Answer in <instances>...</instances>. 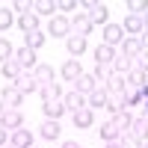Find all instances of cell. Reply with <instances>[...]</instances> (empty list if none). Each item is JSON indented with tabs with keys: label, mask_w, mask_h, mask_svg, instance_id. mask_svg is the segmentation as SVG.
Wrapping results in <instances>:
<instances>
[{
	"label": "cell",
	"mask_w": 148,
	"mask_h": 148,
	"mask_svg": "<svg viewBox=\"0 0 148 148\" xmlns=\"http://www.w3.org/2000/svg\"><path fill=\"white\" fill-rule=\"evenodd\" d=\"M83 9H86V18L92 21V27H95V24H104V27H107L110 9H107L104 3H95V0H83Z\"/></svg>",
	"instance_id": "cell-1"
},
{
	"label": "cell",
	"mask_w": 148,
	"mask_h": 148,
	"mask_svg": "<svg viewBox=\"0 0 148 148\" xmlns=\"http://www.w3.org/2000/svg\"><path fill=\"white\" fill-rule=\"evenodd\" d=\"M47 33L56 36V39H68V36H71V21L65 15H53L51 24H47Z\"/></svg>",
	"instance_id": "cell-2"
},
{
	"label": "cell",
	"mask_w": 148,
	"mask_h": 148,
	"mask_svg": "<svg viewBox=\"0 0 148 148\" xmlns=\"http://www.w3.org/2000/svg\"><path fill=\"white\" fill-rule=\"evenodd\" d=\"M21 125H24V116H21V110H6L3 116H0V127H6V130H21Z\"/></svg>",
	"instance_id": "cell-3"
},
{
	"label": "cell",
	"mask_w": 148,
	"mask_h": 148,
	"mask_svg": "<svg viewBox=\"0 0 148 148\" xmlns=\"http://www.w3.org/2000/svg\"><path fill=\"white\" fill-rule=\"evenodd\" d=\"M15 89L21 92V95H30V92H39V83H36V77H33V71H21V77L12 83Z\"/></svg>",
	"instance_id": "cell-4"
},
{
	"label": "cell",
	"mask_w": 148,
	"mask_h": 148,
	"mask_svg": "<svg viewBox=\"0 0 148 148\" xmlns=\"http://www.w3.org/2000/svg\"><path fill=\"white\" fill-rule=\"evenodd\" d=\"M15 59H18V65H21L24 71H36V65H39V62H36V51H30L27 45L15 51Z\"/></svg>",
	"instance_id": "cell-5"
},
{
	"label": "cell",
	"mask_w": 148,
	"mask_h": 148,
	"mask_svg": "<svg viewBox=\"0 0 148 148\" xmlns=\"http://www.w3.org/2000/svg\"><path fill=\"white\" fill-rule=\"evenodd\" d=\"M62 107L68 110V113H77V110H83V107H86V95H80L77 89L65 92V95H62Z\"/></svg>",
	"instance_id": "cell-6"
},
{
	"label": "cell",
	"mask_w": 148,
	"mask_h": 148,
	"mask_svg": "<svg viewBox=\"0 0 148 148\" xmlns=\"http://www.w3.org/2000/svg\"><path fill=\"white\" fill-rule=\"evenodd\" d=\"M127 133H133L139 142H145V139H148V116H145V113L136 116V119L130 121V130H127Z\"/></svg>",
	"instance_id": "cell-7"
},
{
	"label": "cell",
	"mask_w": 148,
	"mask_h": 148,
	"mask_svg": "<svg viewBox=\"0 0 148 148\" xmlns=\"http://www.w3.org/2000/svg\"><path fill=\"white\" fill-rule=\"evenodd\" d=\"M119 42H125V33H121V24H107V27H104V45L116 47Z\"/></svg>",
	"instance_id": "cell-8"
},
{
	"label": "cell",
	"mask_w": 148,
	"mask_h": 148,
	"mask_svg": "<svg viewBox=\"0 0 148 148\" xmlns=\"http://www.w3.org/2000/svg\"><path fill=\"white\" fill-rule=\"evenodd\" d=\"M89 33H92V21L86 18V15H74V21H71V36H80V39H86Z\"/></svg>",
	"instance_id": "cell-9"
},
{
	"label": "cell",
	"mask_w": 148,
	"mask_h": 148,
	"mask_svg": "<svg viewBox=\"0 0 148 148\" xmlns=\"http://www.w3.org/2000/svg\"><path fill=\"white\" fill-rule=\"evenodd\" d=\"M113 59H116V47H110L104 42L95 47V62L98 65H113Z\"/></svg>",
	"instance_id": "cell-10"
},
{
	"label": "cell",
	"mask_w": 148,
	"mask_h": 148,
	"mask_svg": "<svg viewBox=\"0 0 148 148\" xmlns=\"http://www.w3.org/2000/svg\"><path fill=\"white\" fill-rule=\"evenodd\" d=\"M39 95H42V101L47 104V101H62V86L59 83H47V86H39Z\"/></svg>",
	"instance_id": "cell-11"
},
{
	"label": "cell",
	"mask_w": 148,
	"mask_h": 148,
	"mask_svg": "<svg viewBox=\"0 0 148 148\" xmlns=\"http://www.w3.org/2000/svg\"><path fill=\"white\" fill-rule=\"evenodd\" d=\"M74 89H77L80 95H89V92H95V89H98V80L92 77V74H86V71H83L80 77L74 80Z\"/></svg>",
	"instance_id": "cell-12"
},
{
	"label": "cell",
	"mask_w": 148,
	"mask_h": 148,
	"mask_svg": "<svg viewBox=\"0 0 148 148\" xmlns=\"http://www.w3.org/2000/svg\"><path fill=\"white\" fill-rule=\"evenodd\" d=\"M0 98H3V104H6V110H18L21 107V101H24V95L15 89V86H9V89H3L0 92Z\"/></svg>",
	"instance_id": "cell-13"
},
{
	"label": "cell",
	"mask_w": 148,
	"mask_h": 148,
	"mask_svg": "<svg viewBox=\"0 0 148 148\" xmlns=\"http://www.w3.org/2000/svg\"><path fill=\"white\" fill-rule=\"evenodd\" d=\"M107 89H95V92H89L86 95V107L89 110H101V107H107Z\"/></svg>",
	"instance_id": "cell-14"
},
{
	"label": "cell",
	"mask_w": 148,
	"mask_h": 148,
	"mask_svg": "<svg viewBox=\"0 0 148 148\" xmlns=\"http://www.w3.org/2000/svg\"><path fill=\"white\" fill-rule=\"evenodd\" d=\"M107 95H125V89H127V83H125V74H113V77L107 80Z\"/></svg>",
	"instance_id": "cell-15"
},
{
	"label": "cell",
	"mask_w": 148,
	"mask_h": 148,
	"mask_svg": "<svg viewBox=\"0 0 148 148\" xmlns=\"http://www.w3.org/2000/svg\"><path fill=\"white\" fill-rule=\"evenodd\" d=\"M139 53H142V45H139V39H125V42H121V56H127L130 62H133V59H136Z\"/></svg>",
	"instance_id": "cell-16"
},
{
	"label": "cell",
	"mask_w": 148,
	"mask_h": 148,
	"mask_svg": "<svg viewBox=\"0 0 148 148\" xmlns=\"http://www.w3.org/2000/svg\"><path fill=\"white\" fill-rule=\"evenodd\" d=\"M53 9H56V0H36L33 3V12L39 18H53Z\"/></svg>",
	"instance_id": "cell-17"
},
{
	"label": "cell",
	"mask_w": 148,
	"mask_h": 148,
	"mask_svg": "<svg viewBox=\"0 0 148 148\" xmlns=\"http://www.w3.org/2000/svg\"><path fill=\"white\" fill-rule=\"evenodd\" d=\"M71 116H74V125L77 127H92L95 125V113L89 107H83V110H77V113H71Z\"/></svg>",
	"instance_id": "cell-18"
},
{
	"label": "cell",
	"mask_w": 148,
	"mask_h": 148,
	"mask_svg": "<svg viewBox=\"0 0 148 148\" xmlns=\"http://www.w3.org/2000/svg\"><path fill=\"white\" fill-rule=\"evenodd\" d=\"M18 27L24 30V33H33V30H39V15L36 12H27V15H18Z\"/></svg>",
	"instance_id": "cell-19"
},
{
	"label": "cell",
	"mask_w": 148,
	"mask_h": 148,
	"mask_svg": "<svg viewBox=\"0 0 148 148\" xmlns=\"http://www.w3.org/2000/svg\"><path fill=\"white\" fill-rule=\"evenodd\" d=\"M33 77H36V83H39V86H47V83H56V80H53V68H51V65H36Z\"/></svg>",
	"instance_id": "cell-20"
},
{
	"label": "cell",
	"mask_w": 148,
	"mask_h": 148,
	"mask_svg": "<svg viewBox=\"0 0 148 148\" xmlns=\"http://www.w3.org/2000/svg\"><path fill=\"white\" fill-rule=\"evenodd\" d=\"M12 145H15V148H33V133L27 127L15 130V133H12Z\"/></svg>",
	"instance_id": "cell-21"
},
{
	"label": "cell",
	"mask_w": 148,
	"mask_h": 148,
	"mask_svg": "<svg viewBox=\"0 0 148 148\" xmlns=\"http://www.w3.org/2000/svg\"><path fill=\"white\" fill-rule=\"evenodd\" d=\"M0 71H3V77H9L12 83H15V80L21 77V71H24V68L18 65V59H15V56H12V59H9V62H3V65H0Z\"/></svg>",
	"instance_id": "cell-22"
},
{
	"label": "cell",
	"mask_w": 148,
	"mask_h": 148,
	"mask_svg": "<svg viewBox=\"0 0 148 148\" xmlns=\"http://www.w3.org/2000/svg\"><path fill=\"white\" fill-rule=\"evenodd\" d=\"M45 39H47V36H45L42 30H33V33H24V42H27V47H30V51H39V47L45 45Z\"/></svg>",
	"instance_id": "cell-23"
},
{
	"label": "cell",
	"mask_w": 148,
	"mask_h": 148,
	"mask_svg": "<svg viewBox=\"0 0 148 148\" xmlns=\"http://www.w3.org/2000/svg\"><path fill=\"white\" fill-rule=\"evenodd\" d=\"M42 113L47 116V119H59V116H62L65 113V107H62V101H47V104H42Z\"/></svg>",
	"instance_id": "cell-24"
},
{
	"label": "cell",
	"mask_w": 148,
	"mask_h": 148,
	"mask_svg": "<svg viewBox=\"0 0 148 148\" xmlns=\"http://www.w3.org/2000/svg\"><path fill=\"white\" fill-rule=\"evenodd\" d=\"M65 47H68L71 56H80V53L86 51V39H80V36H68V39H65Z\"/></svg>",
	"instance_id": "cell-25"
},
{
	"label": "cell",
	"mask_w": 148,
	"mask_h": 148,
	"mask_svg": "<svg viewBox=\"0 0 148 148\" xmlns=\"http://www.w3.org/2000/svg\"><path fill=\"white\" fill-rule=\"evenodd\" d=\"M80 74H83V68H80L77 59H68V62L62 65V80H77Z\"/></svg>",
	"instance_id": "cell-26"
},
{
	"label": "cell",
	"mask_w": 148,
	"mask_h": 148,
	"mask_svg": "<svg viewBox=\"0 0 148 148\" xmlns=\"http://www.w3.org/2000/svg\"><path fill=\"white\" fill-rule=\"evenodd\" d=\"M125 83H127V86H136V89H142V86L148 83V77H145L139 68H130V71L125 74Z\"/></svg>",
	"instance_id": "cell-27"
},
{
	"label": "cell",
	"mask_w": 148,
	"mask_h": 148,
	"mask_svg": "<svg viewBox=\"0 0 148 148\" xmlns=\"http://www.w3.org/2000/svg\"><path fill=\"white\" fill-rule=\"evenodd\" d=\"M110 121H113V125H116V130H119V133H127V130H130V121H133V116H130L127 110H125V113H119V116H113Z\"/></svg>",
	"instance_id": "cell-28"
},
{
	"label": "cell",
	"mask_w": 148,
	"mask_h": 148,
	"mask_svg": "<svg viewBox=\"0 0 148 148\" xmlns=\"http://www.w3.org/2000/svg\"><path fill=\"white\" fill-rule=\"evenodd\" d=\"M39 133H42L45 139H59V121H53V119H47L45 125H42V130H39Z\"/></svg>",
	"instance_id": "cell-29"
},
{
	"label": "cell",
	"mask_w": 148,
	"mask_h": 148,
	"mask_svg": "<svg viewBox=\"0 0 148 148\" xmlns=\"http://www.w3.org/2000/svg\"><path fill=\"white\" fill-rule=\"evenodd\" d=\"M121 30H125V33H142V30H145V27H142V18H139V15H127L125 24H121Z\"/></svg>",
	"instance_id": "cell-30"
},
{
	"label": "cell",
	"mask_w": 148,
	"mask_h": 148,
	"mask_svg": "<svg viewBox=\"0 0 148 148\" xmlns=\"http://www.w3.org/2000/svg\"><path fill=\"white\" fill-rule=\"evenodd\" d=\"M107 110H110V113H113V116H119V113H125V98H121V95H110L107 98Z\"/></svg>",
	"instance_id": "cell-31"
},
{
	"label": "cell",
	"mask_w": 148,
	"mask_h": 148,
	"mask_svg": "<svg viewBox=\"0 0 148 148\" xmlns=\"http://www.w3.org/2000/svg\"><path fill=\"white\" fill-rule=\"evenodd\" d=\"M121 98H125V107H133V104H142V92L136 89V86H127V89H125V95H121Z\"/></svg>",
	"instance_id": "cell-32"
},
{
	"label": "cell",
	"mask_w": 148,
	"mask_h": 148,
	"mask_svg": "<svg viewBox=\"0 0 148 148\" xmlns=\"http://www.w3.org/2000/svg\"><path fill=\"white\" fill-rule=\"evenodd\" d=\"M113 68H116V74H127L130 68H133V62L127 56H121V53H116V59H113Z\"/></svg>",
	"instance_id": "cell-33"
},
{
	"label": "cell",
	"mask_w": 148,
	"mask_h": 148,
	"mask_svg": "<svg viewBox=\"0 0 148 148\" xmlns=\"http://www.w3.org/2000/svg\"><path fill=\"white\" fill-rule=\"evenodd\" d=\"M101 136H104L107 142H113V139H121V133L116 130L113 121H104V125H101Z\"/></svg>",
	"instance_id": "cell-34"
},
{
	"label": "cell",
	"mask_w": 148,
	"mask_h": 148,
	"mask_svg": "<svg viewBox=\"0 0 148 148\" xmlns=\"http://www.w3.org/2000/svg\"><path fill=\"white\" fill-rule=\"evenodd\" d=\"M127 9H130V15H145L148 12V0H127Z\"/></svg>",
	"instance_id": "cell-35"
},
{
	"label": "cell",
	"mask_w": 148,
	"mask_h": 148,
	"mask_svg": "<svg viewBox=\"0 0 148 148\" xmlns=\"http://www.w3.org/2000/svg\"><path fill=\"white\" fill-rule=\"evenodd\" d=\"M113 74H116V68H113V65H95V74H92V77H95V80H104V83H107L110 77H113Z\"/></svg>",
	"instance_id": "cell-36"
},
{
	"label": "cell",
	"mask_w": 148,
	"mask_h": 148,
	"mask_svg": "<svg viewBox=\"0 0 148 148\" xmlns=\"http://www.w3.org/2000/svg\"><path fill=\"white\" fill-rule=\"evenodd\" d=\"M12 56H15V47H12L6 39H0V65H3V62H9Z\"/></svg>",
	"instance_id": "cell-37"
},
{
	"label": "cell",
	"mask_w": 148,
	"mask_h": 148,
	"mask_svg": "<svg viewBox=\"0 0 148 148\" xmlns=\"http://www.w3.org/2000/svg\"><path fill=\"white\" fill-rule=\"evenodd\" d=\"M12 24H15V15H12V9H0V30H9Z\"/></svg>",
	"instance_id": "cell-38"
},
{
	"label": "cell",
	"mask_w": 148,
	"mask_h": 148,
	"mask_svg": "<svg viewBox=\"0 0 148 148\" xmlns=\"http://www.w3.org/2000/svg\"><path fill=\"white\" fill-rule=\"evenodd\" d=\"M133 68H139L142 74H148V51H142L136 59H133Z\"/></svg>",
	"instance_id": "cell-39"
},
{
	"label": "cell",
	"mask_w": 148,
	"mask_h": 148,
	"mask_svg": "<svg viewBox=\"0 0 148 148\" xmlns=\"http://www.w3.org/2000/svg\"><path fill=\"white\" fill-rule=\"evenodd\" d=\"M121 145L125 148H142V142L133 136V133H121Z\"/></svg>",
	"instance_id": "cell-40"
},
{
	"label": "cell",
	"mask_w": 148,
	"mask_h": 148,
	"mask_svg": "<svg viewBox=\"0 0 148 148\" xmlns=\"http://www.w3.org/2000/svg\"><path fill=\"white\" fill-rule=\"evenodd\" d=\"M12 9L21 12V15H27V12H33V3H30V0H15V3H12Z\"/></svg>",
	"instance_id": "cell-41"
},
{
	"label": "cell",
	"mask_w": 148,
	"mask_h": 148,
	"mask_svg": "<svg viewBox=\"0 0 148 148\" xmlns=\"http://www.w3.org/2000/svg\"><path fill=\"white\" fill-rule=\"evenodd\" d=\"M56 9H62V12H71V9H77V3H74V0H56Z\"/></svg>",
	"instance_id": "cell-42"
},
{
	"label": "cell",
	"mask_w": 148,
	"mask_h": 148,
	"mask_svg": "<svg viewBox=\"0 0 148 148\" xmlns=\"http://www.w3.org/2000/svg\"><path fill=\"white\" fill-rule=\"evenodd\" d=\"M139 45H142V51H148V30L139 33Z\"/></svg>",
	"instance_id": "cell-43"
},
{
	"label": "cell",
	"mask_w": 148,
	"mask_h": 148,
	"mask_svg": "<svg viewBox=\"0 0 148 148\" xmlns=\"http://www.w3.org/2000/svg\"><path fill=\"white\" fill-rule=\"evenodd\" d=\"M9 145V136H6V127H0V148Z\"/></svg>",
	"instance_id": "cell-44"
},
{
	"label": "cell",
	"mask_w": 148,
	"mask_h": 148,
	"mask_svg": "<svg viewBox=\"0 0 148 148\" xmlns=\"http://www.w3.org/2000/svg\"><path fill=\"white\" fill-rule=\"evenodd\" d=\"M104 148H125V145H121V139H113V142H107Z\"/></svg>",
	"instance_id": "cell-45"
},
{
	"label": "cell",
	"mask_w": 148,
	"mask_h": 148,
	"mask_svg": "<svg viewBox=\"0 0 148 148\" xmlns=\"http://www.w3.org/2000/svg\"><path fill=\"white\" fill-rule=\"evenodd\" d=\"M139 92H142V101H148V83L142 86V89H139Z\"/></svg>",
	"instance_id": "cell-46"
},
{
	"label": "cell",
	"mask_w": 148,
	"mask_h": 148,
	"mask_svg": "<svg viewBox=\"0 0 148 148\" xmlns=\"http://www.w3.org/2000/svg\"><path fill=\"white\" fill-rule=\"evenodd\" d=\"M62 148H80L77 142H62Z\"/></svg>",
	"instance_id": "cell-47"
},
{
	"label": "cell",
	"mask_w": 148,
	"mask_h": 148,
	"mask_svg": "<svg viewBox=\"0 0 148 148\" xmlns=\"http://www.w3.org/2000/svg\"><path fill=\"white\" fill-rule=\"evenodd\" d=\"M142 27L148 30V12H145V15H142Z\"/></svg>",
	"instance_id": "cell-48"
},
{
	"label": "cell",
	"mask_w": 148,
	"mask_h": 148,
	"mask_svg": "<svg viewBox=\"0 0 148 148\" xmlns=\"http://www.w3.org/2000/svg\"><path fill=\"white\" fill-rule=\"evenodd\" d=\"M6 113V104H3V98H0V116H3Z\"/></svg>",
	"instance_id": "cell-49"
},
{
	"label": "cell",
	"mask_w": 148,
	"mask_h": 148,
	"mask_svg": "<svg viewBox=\"0 0 148 148\" xmlns=\"http://www.w3.org/2000/svg\"><path fill=\"white\" fill-rule=\"evenodd\" d=\"M3 148H15V145H12V142H9V145H3Z\"/></svg>",
	"instance_id": "cell-50"
},
{
	"label": "cell",
	"mask_w": 148,
	"mask_h": 148,
	"mask_svg": "<svg viewBox=\"0 0 148 148\" xmlns=\"http://www.w3.org/2000/svg\"><path fill=\"white\" fill-rule=\"evenodd\" d=\"M142 148H148V139H145V142H142Z\"/></svg>",
	"instance_id": "cell-51"
},
{
	"label": "cell",
	"mask_w": 148,
	"mask_h": 148,
	"mask_svg": "<svg viewBox=\"0 0 148 148\" xmlns=\"http://www.w3.org/2000/svg\"><path fill=\"white\" fill-rule=\"evenodd\" d=\"M33 148H36V145H33Z\"/></svg>",
	"instance_id": "cell-52"
}]
</instances>
